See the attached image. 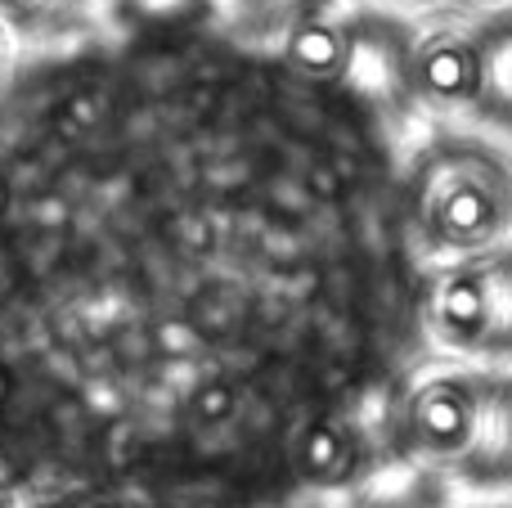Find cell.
Wrapping results in <instances>:
<instances>
[{
  "label": "cell",
  "instance_id": "9c48e42d",
  "mask_svg": "<svg viewBox=\"0 0 512 508\" xmlns=\"http://www.w3.org/2000/svg\"><path fill=\"white\" fill-rule=\"evenodd\" d=\"M297 468L315 486L346 482L355 468V437L337 419H315L297 441Z\"/></svg>",
  "mask_w": 512,
  "mask_h": 508
},
{
  "label": "cell",
  "instance_id": "7c38bea8",
  "mask_svg": "<svg viewBox=\"0 0 512 508\" xmlns=\"http://www.w3.org/2000/svg\"><path fill=\"white\" fill-rule=\"evenodd\" d=\"M14 72H18V41H14V32L0 23V99L14 86Z\"/></svg>",
  "mask_w": 512,
  "mask_h": 508
},
{
  "label": "cell",
  "instance_id": "5bb4252c",
  "mask_svg": "<svg viewBox=\"0 0 512 508\" xmlns=\"http://www.w3.org/2000/svg\"><path fill=\"white\" fill-rule=\"evenodd\" d=\"M0 508H9V500H5V495H0Z\"/></svg>",
  "mask_w": 512,
  "mask_h": 508
},
{
  "label": "cell",
  "instance_id": "8992f818",
  "mask_svg": "<svg viewBox=\"0 0 512 508\" xmlns=\"http://www.w3.org/2000/svg\"><path fill=\"white\" fill-rule=\"evenodd\" d=\"M459 473L477 486L512 482V378L481 374V410L468 455L459 459Z\"/></svg>",
  "mask_w": 512,
  "mask_h": 508
},
{
  "label": "cell",
  "instance_id": "8fae6325",
  "mask_svg": "<svg viewBox=\"0 0 512 508\" xmlns=\"http://www.w3.org/2000/svg\"><path fill=\"white\" fill-rule=\"evenodd\" d=\"M122 14H131L135 23H153V27H185V23H203L216 9V0H113Z\"/></svg>",
  "mask_w": 512,
  "mask_h": 508
},
{
  "label": "cell",
  "instance_id": "ba28073f",
  "mask_svg": "<svg viewBox=\"0 0 512 508\" xmlns=\"http://www.w3.org/2000/svg\"><path fill=\"white\" fill-rule=\"evenodd\" d=\"M99 0H0V23L18 45H50L90 27Z\"/></svg>",
  "mask_w": 512,
  "mask_h": 508
},
{
  "label": "cell",
  "instance_id": "3957f363",
  "mask_svg": "<svg viewBox=\"0 0 512 508\" xmlns=\"http://www.w3.org/2000/svg\"><path fill=\"white\" fill-rule=\"evenodd\" d=\"M477 410L481 374H468V369L427 374L400 401V437L414 455L459 468V459L472 446V432H477Z\"/></svg>",
  "mask_w": 512,
  "mask_h": 508
},
{
  "label": "cell",
  "instance_id": "277c9868",
  "mask_svg": "<svg viewBox=\"0 0 512 508\" xmlns=\"http://www.w3.org/2000/svg\"><path fill=\"white\" fill-rule=\"evenodd\" d=\"M405 90L436 113H477L481 41L477 27L441 23L414 36L405 50Z\"/></svg>",
  "mask_w": 512,
  "mask_h": 508
},
{
  "label": "cell",
  "instance_id": "4fadbf2b",
  "mask_svg": "<svg viewBox=\"0 0 512 508\" xmlns=\"http://www.w3.org/2000/svg\"><path fill=\"white\" fill-rule=\"evenodd\" d=\"M9 203H14V176H9V167L0 162V216L9 212Z\"/></svg>",
  "mask_w": 512,
  "mask_h": 508
},
{
  "label": "cell",
  "instance_id": "6da1fadb",
  "mask_svg": "<svg viewBox=\"0 0 512 508\" xmlns=\"http://www.w3.org/2000/svg\"><path fill=\"white\" fill-rule=\"evenodd\" d=\"M405 216L432 257H477L512 234V162L472 135L432 140L405 176Z\"/></svg>",
  "mask_w": 512,
  "mask_h": 508
},
{
  "label": "cell",
  "instance_id": "52a82bcc",
  "mask_svg": "<svg viewBox=\"0 0 512 508\" xmlns=\"http://www.w3.org/2000/svg\"><path fill=\"white\" fill-rule=\"evenodd\" d=\"M481 41V99L477 117L512 131V9L477 23Z\"/></svg>",
  "mask_w": 512,
  "mask_h": 508
},
{
  "label": "cell",
  "instance_id": "5b68a950",
  "mask_svg": "<svg viewBox=\"0 0 512 508\" xmlns=\"http://www.w3.org/2000/svg\"><path fill=\"white\" fill-rule=\"evenodd\" d=\"M279 63L306 86H337L355 72V27L333 18L328 9L306 14L279 36Z\"/></svg>",
  "mask_w": 512,
  "mask_h": 508
},
{
  "label": "cell",
  "instance_id": "7a4b0ae2",
  "mask_svg": "<svg viewBox=\"0 0 512 508\" xmlns=\"http://www.w3.org/2000/svg\"><path fill=\"white\" fill-rule=\"evenodd\" d=\"M423 320L441 347L463 356H512V248L459 257L432 279Z\"/></svg>",
  "mask_w": 512,
  "mask_h": 508
},
{
  "label": "cell",
  "instance_id": "30bf717a",
  "mask_svg": "<svg viewBox=\"0 0 512 508\" xmlns=\"http://www.w3.org/2000/svg\"><path fill=\"white\" fill-rule=\"evenodd\" d=\"M230 9L234 27L252 41H279L292 23H301L306 14H319L333 0H221Z\"/></svg>",
  "mask_w": 512,
  "mask_h": 508
}]
</instances>
